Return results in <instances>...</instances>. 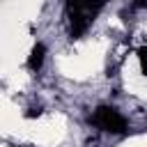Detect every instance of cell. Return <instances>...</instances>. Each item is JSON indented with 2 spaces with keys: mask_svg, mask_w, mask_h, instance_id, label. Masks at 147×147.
Segmentation results:
<instances>
[{
  "mask_svg": "<svg viewBox=\"0 0 147 147\" xmlns=\"http://www.w3.org/2000/svg\"><path fill=\"white\" fill-rule=\"evenodd\" d=\"M101 2H67V16H69V34L71 39H80L87 28L92 25L94 16L101 11Z\"/></svg>",
  "mask_w": 147,
  "mask_h": 147,
  "instance_id": "6da1fadb",
  "label": "cell"
},
{
  "mask_svg": "<svg viewBox=\"0 0 147 147\" xmlns=\"http://www.w3.org/2000/svg\"><path fill=\"white\" fill-rule=\"evenodd\" d=\"M90 122L96 126V129H101V131H106V133H124L126 131V117L122 115V113H117L113 106H99L92 115H90Z\"/></svg>",
  "mask_w": 147,
  "mask_h": 147,
  "instance_id": "7a4b0ae2",
  "label": "cell"
},
{
  "mask_svg": "<svg viewBox=\"0 0 147 147\" xmlns=\"http://www.w3.org/2000/svg\"><path fill=\"white\" fill-rule=\"evenodd\" d=\"M44 55H46V46L44 44H34L32 51H30V57H28V67L32 71H39L41 64H44Z\"/></svg>",
  "mask_w": 147,
  "mask_h": 147,
  "instance_id": "3957f363",
  "label": "cell"
},
{
  "mask_svg": "<svg viewBox=\"0 0 147 147\" xmlns=\"http://www.w3.org/2000/svg\"><path fill=\"white\" fill-rule=\"evenodd\" d=\"M138 60H140V69H142V74L147 76V46H140V48H138Z\"/></svg>",
  "mask_w": 147,
  "mask_h": 147,
  "instance_id": "277c9868",
  "label": "cell"
},
{
  "mask_svg": "<svg viewBox=\"0 0 147 147\" xmlns=\"http://www.w3.org/2000/svg\"><path fill=\"white\" fill-rule=\"evenodd\" d=\"M39 115H41V108H30V110L25 113V117H30V119H32V117H39Z\"/></svg>",
  "mask_w": 147,
  "mask_h": 147,
  "instance_id": "5b68a950",
  "label": "cell"
}]
</instances>
